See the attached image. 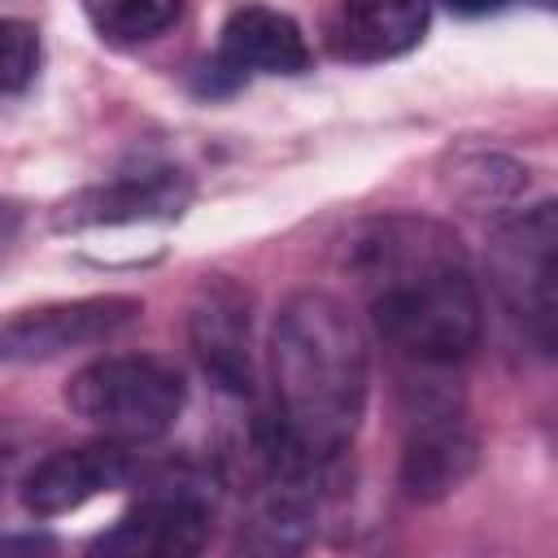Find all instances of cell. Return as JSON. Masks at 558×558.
Wrapping results in <instances>:
<instances>
[{
	"label": "cell",
	"mask_w": 558,
	"mask_h": 558,
	"mask_svg": "<svg viewBox=\"0 0 558 558\" xmlns=\"http://www.w3.org/2000/svg\"><path fill=\"white\" fill-rule=\"evenodd\" d=\"M375 331L418 366L466 362L484 331L480 288L458 240L427 218H371L344 244Z\"/></svg>",
	"instance_id": "obj_1"
},
{
	"label": "cell",
	"mask_w": 558,
	"mask_h": 558,
	"mask_svg": "<svg viewBox=\"0 0 558 558\" xmlns=\"http://www.w3.org/2000/svg\"><path fill=\"white\" fill-rule=\"evenodd\" d=\"M275 427L314 466H331L357 436L371 392L366 336L349 305L305 288L283 301L270 331Z\"/></svg>",
	"instance_id": "obj_2"
},
{
	"label": "cell",
	"mask_w": 558,
	"mask_h": 558,
	"mask_svg": "<svg viewBox=\"0 0 558 558\" xmlns=\"http://www.w3.org/2000/svg\"><path fill=\"white\" fill-rule=\"evenodd\" d=\"M183 401H187L183 375L161 357H135V353L96 357L78 366L65 384V405L83 423H92L96 432L122 445L166 436Z\"/></svg>",
	"instance_id": "obj_3"
},
{
	"label": "cell",
	"mask_w": 558,
	"mask_h": 558,
	"mask_svg": "<svg viewBox=\"0 0 558 558\" xmlns=\"http://www.w3.org/2000/svg\"><path fill=\"white\" fill-rule=\"evenodd\" d=\"M493 288L510 318L523 327V336L554 353V327H558V214L554 201H541L536 209L514 214L497 227L488 244Z\"/></svg>",
	"instance_id": "obj_4"
},
{
	"label": "cell",
	"mask_w": 558,
	"mask_h": 558,
	"mask_svg": "<svg viewBox=\"0 0 558 558\" xmlns=\"http://www.w3.org/2000/svg\"><path fill=\"white\" fill-rule=\"evenodd\" d=\"M209 493L196 475H157L131 510L92 541V554H122V558H183L209 541Z\"/></svg>",
	"instance_id": "obj_5"
},
{
	"label": "cell",
	"mask_w": 558,
	"mask_h": 558,
	"mask_svg": "<svg viewBox=\"0 0 558 558\" xmlns=\"http://www.w3.org/2000/svg\"><path fill=\"white\" fill-rule=\"evenodd\" d=\"M144 314L140 296L105 292L78 301H44L31 310H13L0 318V366L13 362H44L78 344H96Z\"/></svg>",
	"instance_id": "obj_6"
},
{
	"label": "cell",
	"mask_w": 558,
	"mask_h": 558,
	"mask_svg": "<svg viewBox=\"0 0 558 558\" xmlns=\"http://www.w3.org/2000/svg\"><path fill=\"white\" fill-rule=\"evenodd\" d=\"M192 205V179L174 166L144 174H118L109 183L78 187L52 205V231H96L131 222H170Z\"/></svg>",
	"instance_id": "obj_7"
},
{
	"label": "cell",
	"mask_w": 558,
	"mask_h": 558,
	"mask_svg": "<svg viewBox=\"0 0 558 558\" xmlns=\"http://www.w3.org/2000/svg\"><path fill=\"white\" fill-rule=\"evenodd\" d=\"M187 340L209 375L227 397L253 392V349H248V296L227 275H209L187 310Z\"/></svg>",
	"instance_id": "obj_8"
},
{
	"label": "cell",
	"mask_w": 558,
	"mask_h": 558,
	"mask_svg": "<svg viewBox=\"0 0 558 558\" xmlns=\"http://www.w3.org/2000/svg\"><path fill=\"white\" fill-rule=\"evenodd\" d=\"M126 480H131V445L105 436V440L39 458L22 480V506L35 519H57L87 506L100 493L122 488Z\"/></svg>",
	"instance_id": "obj_9"
},
{
	"label": "cell",
	"mask_w": 558,
	"mask_h": 558,
	"mask_svg": "<svg viewBox=\"0 0 558 558\" xmlns=\"http://www.w3.org/2000/svg\"><path fill=\"white\" fill-rule=\"evenodd\" d=\"M427 22L432 0H331L323 13V39L331 57L371 65L418 48Z\"/></svg>",
	"instance_id": "obj_10"
},
{
	"label": "cell",
	"mask_w": 558,
	"mask_h": 558,
	"mask_svg": "<svg viewBox=\"0 0 558 558\" xmlns=\"http://www.w3.org/2000/svg\"><path fill=\"white\" fill-rule=\"evenodd\" d=\"M480 458V440L453 405H423L401 445V488L414 501L449 497Z\"/></svg>",
	"instance_id": "obj_11"
},
{
	"label": "cell",
	"mask_w": 558,
	"mask_h": 558,
	"mask_svg": "<svg viewBox=\"0 0 558 558\" xmlns=\"http://www.w3.org/2000/svg\"><path fill=\"white\" fill-rule=\"evenodd\" d=\"M218 52L231 65H240L244 74L248 70H262V74H301V70H310V44H305L301 26L288 13L266 9V4L235 9L222 22Z\"/></svg>",
	"instance_id": "obj_12"
},
{
	"label": "cell",
	"mask_w": 558,
	"mask_h": 558,
	"mask_svg": "<svg viewBox=\"0 0 558 558\" xmlns=\"http://www.w3.org/2000/svg\"><path fill=\"white\" fill-rule=\"evenodd\" d=\"M96 35L113 44H144L183 17V0H83Z\"/></svg>",
	"instance_id": "obj_13"
},
{
	"label": "cell",
	"mask_w": 558,
	"mask_h": 558,
	"mask_svg": "<svg viewBox=\"0 0 558 558\" xmlns=\"http://www.w3.org/2000/svg\"><path fill=\"white\" fill-rule=\"evenodd\" d=\"M39 65V35L31 22L0 17V96L22 92Z\"/></svg>",
	"instance_id": "obj_14"
},
{
	"label": "cell",
	"mask_w": 558,
	"mask_h": 558,
	"mask_svg": "<svg viewBox=\"0 0 558 558\" xmlns=\"http://www.w3.org/2000/svg\"><path fill=\"white\" fill-rule=\"evenodd\" d=\"M240 83H244V70L231 65L222 52H214L209 61H201L196 74H192V87H196L201 96H227V92H235Z\"/></svg>",
	"instance_id": "obj_15"
},
{
	"label": "cell",
	"mask_w": 558,
	"mask_h": 558,
	"mask_svg": "<svg viewBox=\"0 0 558 558\" xmlns=\"http://www.w3.org/2000/svg\"><path fill=\"white\" fill-rule=\"evenodd\" d=\"M453 13H462V17H484V13H497V9H506L510 0H445Z\"/></svg>",
	"instance_id": "obj_16"
},
{
	"label": "cell",
	"mask_w": 558,
	"mask_h": 558,
	"mask_svg": "<svg viewBox=\"0 0 558 558\" xmlns=\"http://www.w3.org/2000/svg\"><path fill=\"white\" fill-rule=\"evenodd\" d=\"M4 471H9V445H0V484H4Z\"/></svg>",
	"instance_id": "obj_17"
}]
</instances>
